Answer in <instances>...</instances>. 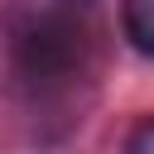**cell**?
Returning <instances> with one entry per match:
<instances>
[{
    "label": "cell",
    "instance_id": "obj_3",
    "mask_svg": "<svg viewBox=\"0 0 154 154\" xmlns=\"http://www.w3.org/2000/svg\"><path fill=\"white\" fill-rule=\"evenodd\" d=\"M120 154H154V116H140L120 144Z\"/></svg>",
    "mask_w": 154,
    "mask_h": 154
},
{
    "label": "cell",
    "instance_id": "obj_1",
    "mask_svg": "<svg viewBox=\"0 0 154 154\" xmlns=\"http://www.w3.org/2000/svg\"><path fill=\"white\" fill-rule=\"evenodd\" d=\"M14 72L29 87H63L87 72L96 0H10L0 14Z\"/></svg>",
    "mask_w": 154,
    "mask_h": 154
},
{
    "label": "cell",
    "instance_id": "obj_2",
    "mask_svg": "<svg viewBox=\"0 0 154 154\" xmlns=\"http://www.w3.org/2000/svg\"><path fill=\"white\" fill-rule=\"evenodd\" d=\"M120 34L135 53L154 58V0H120Z\"/></svg>",
    "mask_w": 154,
    "mask_h": 154
}]
</instances>
